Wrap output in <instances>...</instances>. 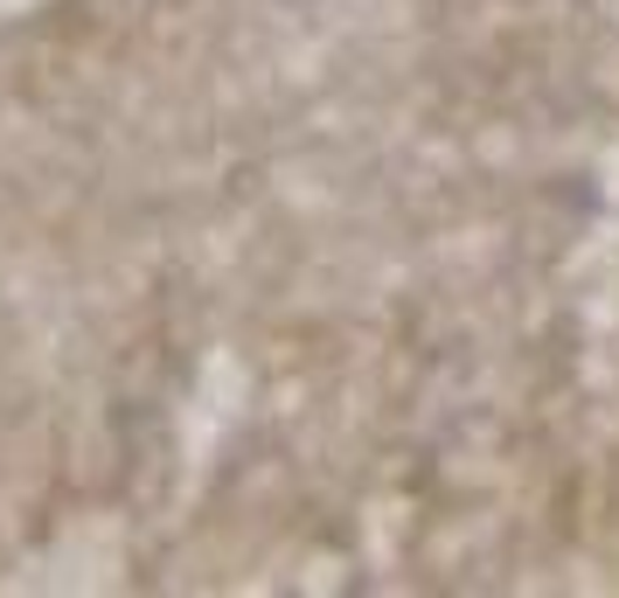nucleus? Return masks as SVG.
<instances>
[]
</instances>
